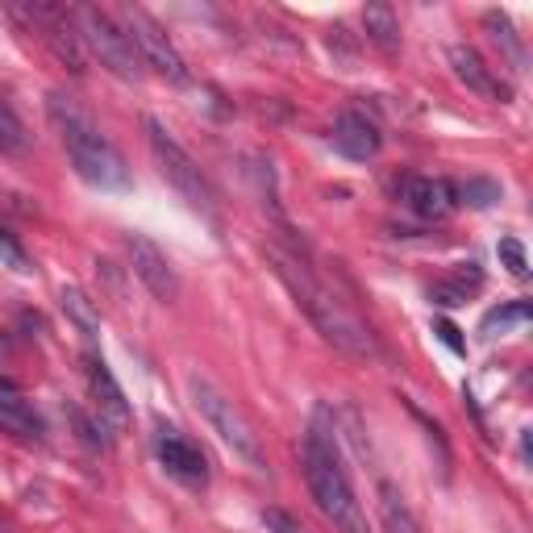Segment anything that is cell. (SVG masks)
<instances>
[{"label":"cell","instance_id":"2","mask_svg":"<svg viewBox=\"0 0 533 533\" xmlns=\"http://www.w3.org/2000/svg\"><path fill=\"white\" fill-rule=\"evenodd\" d=\"M46 113H50V121H55V130H59V138L67 146V159H71L75 175H80L84 184H92L100 192L130 188V167H125V155L96 130V121L75 105L71 96L50 92L46 96Z\"/></svg>","mask_w":533,"mask_h":533},{"label":"cell","instance_id":"6","mask_svg":"<svg viewBox=\"0 0 533 533\" xmlns=\"http://www.w3.org/2000/svg\"><path fill=\"white\" fill-rule=\"evenodd\" d=\"M146 138H150V150H155V159H159L163 180L180 192L192 209H200L209 221H217V192L205 180V171L196 167V159L163 130V121H155V117H146Z\"/></svg>","mask_w":533,"mask_h":533},{"label":"cell","instance_id":"19","mask_svg":"<svg viewBox=\"0 0 533 533\" xmlns=\"http://www.w3.org/2000/svg\"><path fill=\"white\" fill-rule=\"evenodd\" d=\"M484 25H488V34H492V42L496 46H504V55H509V63L521 71L525 67V46H521V38H517V30H513V21L504 17V13H484Z\"/></svg>","mask_w":533,"mask_h":533},{"label":"cell","instance_id":"1","mask_svg":"<svg viewBox=\"0 0 533 533\" xmlns=\"http://www.w3.org/2000/svg\"><path fill=\"white\" fill-rule=\"evenodd\" d=\"M267 259L275 263V275L288 284V292L296 296L300 309L309 313V321L317 325V334H321L329 346H338L342 354H350V359H375V354H379L375 334H371L367 321L354 313L338 292H329L296 255H288V250L267 246Z\"/></svg>","mask_w":533,"mask_h":533},{"label":"cell","instance_id":"26","mask_svg":"<svg viewBox=\"0 0 533 533\" xmlns=\"http://www.w3.org/2000/svg\"><path fill=\"white\" fill-rule=\"evenodd\" d=\"M0 259H5L13 271H30V259H25V250L17 246V238L9 230H0Z\"/></svg>","mask_w":533,"mask_h":533},{"label":"cell","instance_id":"9","mask_svg":"<svg viewBox=\"0 0 533 533\" xmlns=\"http://www.w3.org/2000/svg\"><path fill=\"white\" fill-rule=\"evenodd\" d=\"M125 250H130V267H134V275L142 279V284L150 288V296L163 300V304L180 296V279H175L167 255L146 234H130V238H125Z\"/></svg>","mask_w":533,"mask_h":533},{"label":"cell","instance_id":"4","mask_svg":"<svg viewBox=\"0 0 533 533\" xmlns=\"http://www.w3.org/2000/svg\"><path fill=\"white\" fill-rule=\"evenodd\" d=\"M188 396H192V404H196V413L209 421V429L238 454V459H246L250 467H259V471L267 467L255 425L246 421V413L238 409V400H234L230 392H221L209 375L192 371V375H188Z\"/></svg>","mask_w":533,"mask_h":533},{"label":"cell","instance_id":"7","mask_svg":"<svg viewBox=\"0 0 533 533\" xmlns=\"http://www.w3.org/2000/svg\"><path fill=\"white\" fill-rule=\"evenodd\" d=\"M17 17L30 21V30L55 50V59L67 63L75 75L88 71V50L80 42V34H75V17L71 9H59V5H46V0H34V5H17L13 9Z\"/></svg>","mask_w":533,"mask_h":533},{"label":"cell","instance_id":"12","mask_svg":"<svg viewBox=\"0 0 533 533\" xmlns=\"http://www.w3.org/2000/svg\"><path fill=\"white\" fill-rule=\"evenodd\" d=\"M159 463L180 479V484L188 488H205L209 484V463H205V454H200L196 442H188L184 434H175V429H159Z\"/></svg>","mask_w":533,"mask_h":533},{"label":"cell","instance_id":"10","mask_svg":"<svg viewBox=\"0 0 533 533\" xmlns=\"http://www.w3.org/2000/svg\"><path fill=\"white\" fill-rule=\"evenodd\" d=\"M80 363H84V375H88V388H92V400H96L100 417H105L113 429H130V425H134V409H130V400H125L121 384L113 379L109 363L100 359L96 350H84Z\"/></svg>","mask_w":533,"mask_h":533},{"label":"cell","instance_id":"22","mask_svg":"<svg viewBox=\"0 0 533 533\" xmlns=\"http://www.w3.org/2000/svg\"><path fill=\"white\" fill-rule=\"evenodd\" d=\"M454 192H459V200H467L471 209H492L496 200L504 196V188H500L496 180H484V175H471V180H467V184H459Z\"/></svg>","mask_w":533,"mask_h":533},{"label":"cell","instance_id":"15","mask_svg":"<svg viewBox=\"0 0 533 533\" xmlns=\"http://www.w3.org/2000/svg\"><path fill=\"white\" fill-rule=\"evenodd\" d=\"M0 429H9V434H17V438L42 442V421H38V413L9 384H0Z\"/></svg>","mask_w":533,"mask_h":533},{"label":"cell","instance_id":"11","mask_svg":"<svg viewBox=\"0 0 533 533\" xmlns=\"http://www.w3.org/2000/svg\"><path fill=\"white\" fill-rule=\"evenodd\" d=\"M450 67H454V75L467 84V92H475V96H484V100H496V105H509L513 100V84H504L500 75L479 59V50L475 46H463V42H454L450 46Z\"/></svg>","mask_w":533,"mask_h":533},{"label":"cell","instance_id":"16","mask_svg":"<svg viewBox=\"0 0 533 533\" xmlns=\"http://www.w3.org/2000/svg\"><path fill=\"white\" fill-rule=\"evenodd\" d=\"M363 30H367V38L379 46V50H392L400 46V21H396V13H392V5H367L363 9Z\"/></svg>","mask_w":533,"mask_h":533},{"label":"cell","instance_id":"8","mask_svg":"<svg viewBox=\"0 0 533 533\" xmlns=\"http://www.w3.org/2000/svg\"><path fill=\"white\" fill-rule=\"evenodd\" d=\"M121 25H125V34L134 38V46H138V55H142L146 67H155L163 80H171V84H188V63H184V55L175 50V42L167 38V30L146 9H138V5L125 9L121 13Z\"/></svg>","mask_w":533,"mask_h":533},{"label":"cell","instance_id":"5","mask_svg":"<svg viewBox=\"0 0 533 533\" xmlns=\"http://www.w3.org/2000/svg\"><path fill=\"white\" fill-rule=\"evenodd\" d=\"M71 17H75V34H80L84 50H92V55L100 59V67H109L125 84H142L146 80V63H142L134 38L125 34V25L117 17H109L105 9H96V5H75Z\"/></svg>","mask_w":533,"mask_h":533},{"label":"cell","instance_id":"27","mask_svg":"<svg viewBox=\"0 0 533 533\" xmlns=\"http://www.w3.org/2000/svg\"><path fill=\"white\" fill-rule=\"evenodd\" d=\"M263 525L271 533H304V525L292 513H284V509H263Z\"/></svg>","mask_w":533,"mask_h":533},{"label":"cell","instance_id":"25","mask_svg":"<svg viewBox=\"0 0 533 533\" xmlns=\"http://www.w3.org/2000/svg\"><path fill=\"white\" fill-rule=\"evenodd\" d=\"M429 300L442 304V309H459V304L467 300V292H463L459 284H454V279H442V284L429 288Z\"/></svg>","mask_w":533,"mask_h":533},{"label":"cell","instance_id":"13","mask_svg":"<svg viewBox=\"0 0 533 533\" xmlns=\"http://www.w3.org/2000/svg\"><path fill=\"white\" fill-rule=\"evenodd\" d=\"M404 205H409L421 221H446L459 209V192L450 180H434V175H413L404 184Z\"/></svg>","mask_w":533,"mask_h":533},{"label":"cell","instance_id":"20","mask_svg":"<svg viewBox=\"0 0 533 533\" xmlns=\"http://www.w3.org/2000/svg\"><path fill=\"white\" fill-rule=\"evenodd\" d=\"M379 517H384V533H425L417 525V517L404 509V500L392 488H384V500H379Z\"/></svg>","mask_w":533,"mask_h":533},{"label":"cell","instance_id":"14","mask_svg":"<svg viewBox=\"0 0 533 533\" xmlns=\"http://www.w3.org/2000/svg\"><path fill=\"white\" fill-rule=\"evenodd\" d=\"M334 146L342 150L346 159L354 163H367L379 155V146H384V134H379V125L359 113V109H346L338 121H334Z\"/></svg>","mask_w":533,"mask_h":533},{"label":"cell","instance_id":"24","mask_svg":"<svg viewBox=\"0 0 533 533\" xmlns=\"http://www.w3.org/2000/svg\"><path fill=\"white\" fill-rule=\"evenodd\" d=\"M67 417H71L75 429H80V438H84L88 446H96V450H105V446H109V438H105V421L96 425V421H92L88 413H80V409H67Z\"/></svg>","mask_w":533,"mask_h":533},{"label":"cell","instance_id":"21","mask_svg":"<svg viewBox=\"0 0 533 533\" xmlns=\"http://www.w3.org/2000/svg\"><path fill=\"white\" fill-rule=\"evenodd\" d=\"M25 146H30V134H25L21 117L13 113V105L5 100V92H0V150H5V155H21Z\"/></svg>","mask_w":533,"mask_h":533},{"label":"cell","instance_id":"23","mask_svg":"<svg viewBox=\"0 0 533 533\" xmlns=\"http://www.w3.org/2000/svg\"><path fill=\"white\" fill-rule=\"evenodd\" d=\"M496 255H500L504 271H509L513 279H525V275H529V259H525V246H521L517 238H500V242H496Z\"/></svg>","mask_w":533,"mask_h":533},{"label":"cell","instance_id":"17","mask_svg":"<svg viewBox=\"0 0 533 533\" xmlns=\"http://www.w3.org/2000/svg\"><path fill=\"white\" fill-rule=\"evenodd\" d=\"M59 304H63L67 321L80 329L84 338H96V334H100V313H96V304H92L80 288H63V292H59Z\"/></svg>","mask_w":533,"mask_h":533},{"label":"cell","instance_id":"3","mask_svg":"<svg viewBox=\"0 0 533 533\" xmlns=\"http://www.w3.org/2000/svg\"><path fill=\"white\" fill-rule=\"evenodd\" d=\"M300 467H304V484L309 496L317 500L321 517L334 525L338 533H367L363 504L350 488V475L338 459V442L325 434V413H317L313 429L300 442Z\"/></svg>","mask_w":533,"mask_h":533},{"label":"cell","instance_id":"28","mask_svg":"<svg viewBox=\"0 0 533 533\" xmlns=\"http://www.w3.org/2000/svg\"><path fill=\"white\" fill-rule=\"evenodd\" d=\"M434 334L454 350V354H467V342H463V334H459V329H454L450 321H434Z\"/></svg>","mask_w":533,"mask_h":533},{"label":"cell","instance_id":"18","mask_svg":"<svg viewBox=\"0 0 533 533\" xmlns=\"http://www.w3.org/2000/svg\"><path fill=\"white\" fill-rule=\"evenodd\" d=\"M529 317H533V304L529 300L500 304V309H492L484 321H479V334H484V338H500V334H509V329H521Z\"/></svg>","mask_w":533,"mask_h":533}]
</instances>
